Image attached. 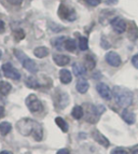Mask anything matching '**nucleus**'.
Segmentation results:
<instances>
[{
    "mask_svg": "<svg viewBox=\"0 0 138 154\" xmlns=\"http://www.w3.org/2000/svg\"><path fill=\"white\" fill-rule=\"evenodd\" d=\"M18 131H20L23 136H31L36 141H41L42 136H43V129L38 122L30 120V119H23L17 122L16 124Z\"/></svg>",
    "mask_w": 138,
    "mask_h": 154,
    "instance_id": "obj_1",
    "label": "nucleus"
},
{
    "mask_svg": "<svg viewBox=\"0 0 138 154\" xmlns=\"http://www.w3.org/2000/svg\"><path fill=\"white\" fill-rule=\"evenodd\" d=\"M112 95L114 100L120 107L127 108L133 103V94L130 90L124 88L122 86H114L112 90Z\"/></svg>",
    "mask_w": 138,
    "mask_h": 154,
    "instance_id": "obj_2",
    "label": "nucleus"
},
{
    "mask_svg": "<svg viewBox=\"0 0 138 154\" xmlns=\"http://www.w3.org/2000/svg\"><path fill=\"white\" fill-rule=\"evenodd\" d=\"M14 54H15V56L20 59V62L22 63L24 68L28 70L30 73H36V72L38 71V66H37V64L33 62V59H30L29 57L26 56V55H24L22 52L17 51V50L14 51Z\"/></svg>",
    "mask_w": 138,
    "mask_h": 154,
    "instance_id": "obj_3",
    "label": "nucleus"
},
{
    "mask_svg": "<svg viewBox=\"0 0 138 154\" xmlns=\"http://www.w3.org/2000/svg\"><path fill=\"white\" fill-rule=\"evenodd\" d=\"M105 111V108L102 106H86V120L89 123H96L99 119L100 114Z\"/></svg>",
    "mask_w": 138,
    "mask_h": 154,
    "instance_id": "obj_4",
    "label": "nucleus"
},
{
    "mask_svg": "<svg viewBox=\"0 0 138 154\" xmlns=\"http://www.w3.org/2000/svg\"><path fill=\"white\" fill-rule=\"evenodd\" d=\"M26 105H27V107H28V109L31 112H37V111H41L43 109L41 101L33 94H30L28 97L26 98Z\"/></svg>",
    "mask_w": 138,
    "mask_h": 154,
    "instance_id": "obj_5",
    "label": "nucleus"
},
{
    "mask_svg": "<svg viewBox=\"0 0 138 154\" xmlns=\"http://www.w3.org/2000/svg\"><path fill=\"white\" fill-rule=\"evenodd\" d=\"M2 71H3V75L7 78H10V79H13V80L20 79V73L12 66V64H10V63H5V64L2 65Z\"/></svg>",
    "mask_w": 138,
    "mask_h": 154,
    "instance_id": "obj_6",
    "label": "nucleus"
},
{
    "mask_svg": "<svg viewBox=\"0 0 138 154\" xmlns=\"http://www.w3.org/2000/svg\"><path fill=\"white\" fill-rule=\"evenodd\" d=\"M58 15L66 21H74L76 20V13L70 8H67L65 5H61L58 8Z\"/></svg>",
    "mask_w": 138,
    "mask_h": 154,
    "instance_id": "obj_7",
    "label": "nucleus"
},
{
    "mask_svg": "<svg viewBox=\"0 0 138 154\" xmlns=\"http://www.w3.org/2000/svg\"><path fill=\"white\" fill-rule=\"evenodd\" d=\"M106 62L112 67H118L121 65V57L117 52L110 51L106 54Z\"/></svg>",
    "mask_w": 138,
    "mask_h": 154,
    "instance_id": "obj_8",
    "label": "nucleus"
},
{
    "mask_svg": "<svg viewBox=\"0 0 138 154\" xmlns=\"http://www.w3.org/2000/svg\"><path fill=\"white\" fill-rule=\"evenodd\" d=\"M111 26L114 31H117L118 33H122L126 30V23L125 21L121 17H114L111 21Z\"/></svg>",
    "mask_w": 138,
    "mask_h": 154,
    "instance_id": "obj_9",
    "label": "nucleus"
},
{
    "mask_svg": "<svg viewBox=\"0 0 138 154\" xmlns=\"http://www.w3.org/2000/svg\"><path fill=\"white\" fill-rule=\"evenodd\" d=\"M96 90L99 93V95L105 99H110L111 98V91H110L109 86L105 83H98L97 86H96Z\"/></svg>",
    "mask_w": 138,
    "mask_h": 154,
    "instance_id": "obj_10",
    "label": "nucleus"
},
{
    "mask_svg": "<svg viewBox=\"0 0 138 154\" xmlns=\"http://www.w3.org/2000/svg\"><path fill=\"white\" fill-rule=\"evenodd\" d=\"M92 136H93V138H94L95 141L98 142L100 146H105V148H107V146H109V140H108V139L106 138L102 133H99L98 131H93Z\"/></svg>",
    "mask_w": 138,
    "mask_h": 154,
    "instance_id": "obj_11",
    "label": "nucleus"
},
{
    "mask_svg": "<svg viewBox=\"0 0 138 154\" xmlns=\"http://www.w3.org/2000/svg\"><path fill=\"white\" fill-rule=\"evenodd\" d=\"M72 71H74V75L76 77H84L86 75V68H85L83 65H81L80 63H74L72 65Z\"/></svg>",
    "mask_w": 138,
    "mask_h": 154,
    "instance_id": "obj_12",
    "label": "nucleus"
},
{
    "mask_svg": "<svg viewBox=\"0 0 138 154\" xmlns=\"http://www.w3.org/2000/svg\"><path fill=\"white\" fill-rule=\"evenodd\" d=\"M53 59H54V62H55V64H56L57 66H61V67L68 65L69 60H70V58H69L68 56H66V55H63V54L54 55Z\"/></svg>",
    "mask_w": 138,
    "mask_h": 154,
    "instance_id": "obj_13",
    "label": "nucleus"
},
{
    "mask_svg": "<svg viewBox=\"0 0 138 154\" xmlns=\"http://www.w3.org/2000/svg\"><path fill=\"white\" fill-rule=\"evenodd\" d=\"M59 79H61V82L64 83V84H68V83L71 82V73L69 72V70L67 69H61L59 72Z\"/></svg>",
    "mask_w": 138,
    "mask_h": 154,
    "instance_id": "obj_14",
    "label": "nucleus"
},
{
    "mask_svg": "<svg viewBox=\"0 0 138 154\" xmlns=\"http://www.w3.org/2000/svg\"><path fill=\"white\" fill-rule=\"evenodd\" d=\"M89 82H87L86 80L82 79V78L77 82V91L79 93H81V94L86 93L87 90H89Z\"/></svg>",
    "mask_w": 138,
    "mask_h": 154,
    "instance_id": "obj_15",
    "label": "nucleus"
},
{
    "mask_svg": "<svg viewBox=\"0 0 138 154\" xmlns=\"http://www.w3.org/2000/svg\"><path fill=\"white\" fill-rule=\"evenodd\" d=\"M122 118H123V120H124V121H125L127 124H134V123H135V116H134V114L130 112V111H128L126 108L123 110Z\"/></svg>",
    "mask_w": 138,
    "mask_h": 154,
    "instance_id": "obj_16",
    "label": "nucleus"
},
{
    "mask_svg": "<svg viewBox=\"0 0 138 154\" xmlns=\"http://www.w3.org/2000/svg\"><path fill=\"white\" fill-rule=\"evenodd\" d=\"M33 54H35V56L39 57V58H43V57H46L49 55V50L44 48V46H39V48L35 49Z\"/></svg>",
    "mask_w": 138,
    "mask_h": 154,
    "instance_id": "obj_17",
    "label": "nucleus"
},
{
    "mask_svg": "<svg viewBox=\"0 0 138 154\" xmlns=\"http://www.w3.org/2000/svg\"><path fill=\"white\" fill-rule=\"evenodd\" d=\"M25 84L27 85L28 88H35V90L39 88V86H40V84H39V82H38V80H37L35 77H33V75H30V77H28L27 79H26Z\"/></svg>",
    "mask_w": 138,
    "mask_h": 154,
    "instance_id": "obj_18",
    "label": "nucleus"
},
{
    "mask_svg": "<svg viewBox=\"0 0 138 154\" xmlns=\"http://www.w3.org/2000/svg\"><path fill=\"white\" fill-rule=\"evenodd\" d=\"M12 129V125L8 122H2V123H0V134L2 135V136H5V135H8L9 133L11 131Z\"/></svg>",
    "mask_w": 138,
    "mask_h": 154,
    "instance_id": "obj_19",
    "label": "nucleus"
},
{
    "mask_svg": "<svg viewBox=\"0 0 138 154\" xmlns=\"http://www.w3.org/2000/svg\"><path fill=\"white\" fill-rule=\"evenodd\" d=\"M71 114L76 120H80V119L83 116V114H84V111H83V108H82L81 106H76V107L72 109Z\"/></svg>",
    "mask_w": 138,
    "mask_h": 154,
    "instance_id": "obj_20",
    "label": "nucleus"
},
{
    "mask_svg": "<svg viewBox=\"0 0 138 154\" xmlns=\"http://www.w3.org/2000/svg\"><path fill=\"white\" fill-rule=\"evenodd\" d=\"M95 66H96V62H95V58L92 55H86L85 56V68L86 69H94Z\"/></svg>",
    "mask_w": 138,
    "mask_h": 154,
    "instance_id": "obj_21",
    "label": "nucleus"
},
{
    "mask_svg": "<svg viewBox=\"0 0 138 154\" xmlns=\"http://www.w3.org/2000/svg\"><path fill=\"white\" fill-rule=\"evenodd\" d=\"M11 88H12V86H11V84L9 82H5V81H1L0 82V93L2 95H8Z\"/></svg>",
    "mask_w": 138,
    "mask_h": 154,
    "instance_id": "obj_22",
    "label": "nucleus"
},
{
    "mask_svg": "<svg viewBox=\"0 0 138 154\" xmlns=\"http://www.w3.org/2000/svg\"><path fill=\"white\" fill-rule=\"evenodd\" d=\"M56 103L57 106H58V108L63 109L66 107L67 103H68V96H67L66 93H63L61 96H58V101H56Z\"/></svg>",
    "mask_w": 138,
    "mask_h": 154,
    "instance_id": "obj_23",
    "label": "nucleus"
},
{
    "mask_svg": "<svg viewBox=\"0 0 138 154\" xmlns=\"http://www.w3.org/2000/svg\"><path fill=\"white\" fill-rule=\"evenodd\" d=\"M64 45H65V49L69 52H74L77 49V43H76V41H74V39H68V40H66Z\"/></svg>",
    "mask_w": 138,
    "mask_h": 154,
    "instance_id": "obj_24",
    "label": "nucleus"
},
{
    "mask_svg": "<svg viewBox=\"0 0 138 154\" xmlns=\"http://www.w3.org/2000/svg\"><path fill=\"white\" fill-rule=\"evenodd\" d=\"M55 123H56V125L58 126L59 128L64 131V133H66V131H68V124L66 123V121H65L63 118H59V116L56 118L55 119Z\"/></svg>",
    "mask_w": 138,
    "mask_h": 154,
    "instance_id": "obj_25",
    "label": "nucleus"
},
{
    "mask_svg": "<svg viewBox=\"0 0 138 154\" xmlns=\"http://www.w3.org/2000/svg\"><path fill=\"white\" fill-rule=\"evenodd\" d=\"M128 36H130V40H136L138 38V30L137 27L134 23H130V29L128 31Z\"/></svg>",
    "mask_w": 138,
    "mask_h": 154,
    "instance_id": "obj_26",
    "label": "nucleus"
},
{
    "mask_svg": "<svg viewBox=\"0 0 138 154\" xmlns=\"http://www.w3.org/2000/svg\"><path fill=\"white\" fill-rule=\"evenodd\" d=\"M65 41H66V40H65L64 37H58V38L53 40V45L55 46L57 50H61L63 49V44L65 43Z\"/></svg>",
    "mask_w": 138,
    "mask_h": 154,
    "instance_id": "obj_27",
    "label": "nucleus"
},
{
    "mask_svg": "<svg viewBox=\"0 0 138 154\" xmlns=\"http://www.w3.org/2000/svg\"><path fill=\"white\" fill-rule=\"evenodd\" d=\"M79 48L82 51H86L89 49V44H87V39L85 37H80L79 39Z\"/></svg>",
    "mask_w": 138,
    "mask_h": 154,
    "instance_id": "obj_28",
    "label": "nucleus"
},
{
    "mask_svg": "<svg viewBox=\"0 0 138 154\" xmlns=\"http://www.w3.org/2000/svg\"><path fill=\"white\" fill-rule=\"evenodd\" d=\"M14 36H15V39L20 40V39H23L24 37H25V35H24V31L22 30V29H20V30H17V31L14 32Z\"/></svg>",
    "mask_w": 138,
    "mask_h": 154,
    "instance_id": "obj_29",
    "label": "nucleus"
},
{
    "mask_svg": "<svg viewBox=\"0 0 138 154\" xmlns=\"http://www.w3.org/2000/svg\"><path fill=\"white\" fill-rule=\"evenodd\" d=\"M111 154H128V153L124 149H121V148H117V149H114L112 152H111Z\"/></svg>",
    "mask_w": 138,
    "mask_h": 154,
    "instance_id": "obj_30",
    "label": "nucleus"
},
{
    "mask_svg": "<svg viewBox=\"0 0 138 154\" xmlns=\"http://www.w3.org/2000/svg\"><path fill=\"white\" fill-rule=\"evenodd\" d=\"M89 5H92V7H96L98 5L100 2H102V0H85Z\"/></svg>",
    "mask_w": 138,
    "mask_h": 154,
    "instance_id": "obj_31",
    "label": "nucleus"
},
{
    "mask_svg": "<svg viewBox=\"0 0 138 154\" xmlns=\"http://www.w3.org/2000/svg\"><path fill=\"white\" fill-rule=\"evenodd\" d=\"M132 64L134 65V67H135L136 69H138V54L133 56V58H132Z\"/></svg>",
    "mask_w": 138,
    "mask_h": 154,
    "instance_id": "obj_32",
    "label": "nucleus"
},
{
    "mask_svg": "<svg viewBox=\"0 0 138 154\" xmlns=\"http://www.w3.org/2000/svg\"><path fill=\"white\" fill-rule=\"evenodd\" d=\"M8 2H10L11 5H20V2H22V0H7Z\"/></svg>",
    "mask_w": 138,
    "mask_h": 154,
    "instance_id": "obj_33",
    "label": "nucleus"
},
{
    "mask_svg": "<svg viewBox=\"0 0 138 154\" xmlns=\"http://www.w3.org/2000/svg\"><path fill=\"white\" fill-rule=\"evenodd\" d=\"M57 154H70V152H69V150H67V149H61L58 152H57Z\"/></svg>",
    "mask_w": 138,
    "mask_h": 154,
    "instance_id": "obj_34",
    "label": "nucleus"
},
{
    "mask_svg": "<svg viewBox=\"0 0 138 154\" xmlns=\"http://www.w3.org/2000/svg\"><path fill=\"white\" fill-rule=\"evenodd\" d=\"M5 25L1 20H0V32H3L5 31Z\"/></svg>",
    "mask_w": 138,
    "mask_h": 154,
    "instance_id": "obj_35",
    "label": "nucleus"
},
{
    "mask_svg": "<svg viewBox=\"0 0 138 154\" xmlns=\"http://www.w3.org/2000/svg\"><path fill=\"white\" fill-rule=\"evenodd\" d=\"M3 116H5V108H3V107H0V119L3 118Z\"/></svg>",
    "mask_w": 138,
    "mask_h": 154,
    "instance_id": "obj_36",
    "label": "nucleus"
},
{
    "mask_svg": "<svg viewBox=\"0 0 138 154\" xmlns=\"http://www.w3.org/2000/svg\"><path fill=\"white\" fill-rule=\"evenodd\" d=\"M133 154H138V146L133 149Z\"/></svg>",
    "mask_w": 138,
    "mask_h": 154,
    "instance_id": "obj_37",
    "label": "nucleus"
},
{
    "mask_svg": "<svg viewBox=\"0 0 138 154\" xmlns=\"http://www.w3.org/2000/svg\"><path fill=\"white\" fill-rule=\"evenodd\" d=\"M0 154H12V153L9 151H2V152H0Z\"/></svg>",
    "mask_w": 138,
    "mask_h": 154,
    "instance_id": "obj_38",
    "label": "nucleus"
},
{
    "mask_svg": "<svg viewBox=\"0 0 138 154\" xmlns=\"http://www.w3.org/2000/svg\"><path fill=\"white\" fill-rule=\"evenodd\" d=\"M1 56H2V51L0 50V58H1Z\"/></svg>",
    "mask_w": 138,
    "mask_h": 154,
    "instance_id": "obj_39",
    "label": "nucleus"
}]
</instances>
